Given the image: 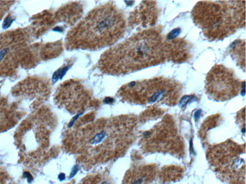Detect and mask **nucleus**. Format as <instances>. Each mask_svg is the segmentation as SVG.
<instances>
[{
  "instance_id": "1",
  "label": "nucleus",
  "mask_w": 246,
  "mask_h": 184,
  "mask_svg": "<svg viewBox=\"0 0 246 184\" xmlns=\"http://www.w3.org/2000/svg\"><path fill=\"white\" fill-rule=\"evenodd\" d=\"M126 27L123 12L109 2L92 10L71 29L66 47L96 50L111 46L123 38Z\"/></svg>"
},
{
  "instance_id": "2",
  "label": "nucleus",
  "mask_w": 246,
  "mask_h": 184,
  "mask_svg": "<svg viewBox=\"0 0 246 184\" xmlns=\"http://www.w3.org/2000/svg\"><path fill=\"white\" fill-rule=\"evenodd\" d=\"M155 34L144 31L116 45L103 53L98 67L103 73L120 76L154 64L160 59L162 47Z\"/></svg>"
},
{
  "instance_id": "3",
  "label": "nucleus",
  "mask_w": 246,
  "mask_h": 184,
  "mask_svg": "<svg viewBox=\"0 0 246 184\" xmlns=\"http://www.w3.org/2000/svg\"><path fill=\"white\" fill-rule=\"evenodd\" d=\"M207 78V89L212 95L224 97L226 99L234 97L239 90V83L233 73L222 66L212 69Z\"/></svg>"
},
{
  "instance_id": "4",
  "label": "nucleus",
  "mask_w": 246,
  "mask_h": 184,
  "mask_svg": "<svg viewBox=\"0 0 246 184\" xmlns=\"http://www.w3.org/2000/svg\"><path fill=\"white\" fill-rule=\"evenodd\" d=\"M20 118V116L17 113L0 108V133L13 127Z\"/></svg>"
},
{
  "instance_id": "5",
  "label": "nucleus",
  "mask_w": 246,
  "mask_h": 184,
  "mask_svg": "<svg viewBox=\"0 0 246 184\" xmlns=\"http://www.w3.org/2000/svg\"><path fill=\"white\" fill-rule=\"evenodd\" d=\"M106 136V133L105 132H101L98 134L96 135L91 140V144H96L101 142L104 138Z\"/></svg>"
},
{
  "instance_id": "6",
  "label": "nucleus",
  "mask_w": 246,
  "mask_h": 184,
  "mask_svg": "<svg viewBox=\"0 0 246 184\" xmlns=\"http://www.w3.org/2000/svg\"><path fill=\"white\" fill-rule=\"evenodd\" d=\"M8 179V174L0 165V184H5Z\"/></svg>"
},
{
  "instance_id": "7",
  "label": "nucleus",
  "mask_w": 246,
  "mask_h": 184,
  "mask_svg": "<svg viewBox=\"0 0 246 184\" xmlns=\"http://www.w3.org/2000/svg\"><path fill=\"white\" fill-rule=\"evenodd\" d=\"M181 33V29L179 28H176L173 29L169 33L167 38L169 40H172L176 38Z\"/></svg>"
},
{
  "instance_id": "8",
  "label": "nucleus",
  "mask_w": 246,
  "mask_h": 184,
  "mask_svg": "<svg viewBox=\"0 0 246 184\" xmlns=\"http://www.w3.org/2000/svg\"><path fill=\"white\" fill-rule=\"evenodd\" d=\"M193 97L190 96V95H185L182 97L181 99L180 102V105L181 106V107H184L187 104H188V103L189 102V101H191L193 99Z\"/></svg>"
},
{
  "instance_id": "9",
  "label": "nucleus",
  "mask_w": 246,
  "mask_h": 184,
  "mask_svg": "<svg viewBox=\"0 0 246 184\" xmlns=\"http://www.w3.org/2000/svg\"><path fill=\"white\" fill-rule=\"evenodd\" d=\"M14 20V19H12V18L10 16H7L3 21V29H7L8 28H9L12 25Z\"/></svg>"
},
{
  "instance_id": "10",
  "label": "nucleus",
  "mask_w": 246,
  "mask_h": 184,
  "mask_svg": "<svg viewBox=\"0 0 246 184\" xmlns=\"http://www.w3.org/2000/svg\"><path fill=\"white\" fill-rule=\"evenodd\" d=\"M83 112H82L81 113H80L79 114H78L74 116V117L73 118H72V120L69 123V124L68 125V127L69 128L72 127V126H73L74 124V123L75 122V121H76V120H78V118H79L81 115H82L83 114Z\"/></svg>"
},
{
  "instance_id": "11",
  "label": "nucleus",
  "mask_w": 246,
  "mask_h": 184,
  "mask_svg": "<svg viewBox=\"0 0 246 184\" xmlns=\"http://www.w3.org/2000/svg\"><path fill=\"white\" fill-rule=\"evenodd\" d=\"M79 170V167L78 165H75L73 167L72 169V171L71 172L70 176H69V178H73L75 177V175H76V173H78V171Z\"/></svg>"
},
{
  "instance_id": "12",
  "label": "nucleus",
  "mask_w": 246,
  "mask_h": 184,
  "mask_svg": "<svg viewBox=\"0 0 246 184\" xmlns=\"http://www.w3.org/2000/svg\"><path fill=\"white\" fill-rule=\"evenodd\" d=\"M201 110L199 109L195 112V115H194V118L196 120H198L199 118V117L201 116Z\"/></svg>"
},
{
  "instance_id": "13",
  "label": "nucleus",
  "mask_w": 246,
  "mask_h": 184,
  "mask_svg": "<svg viewBox=\"0 0 246 184\" xmlns=\"http://www.w3.org/2000/svg\"><path fill=\"white\" fill-rule=\"evenodd\" d=\"M114 101V99L110 97H107L104 100V102L106 104H111Z\"/></svg>"
},
{
  "instance_id": "14",
  "label": "nucleus",
  "mask_w": 246,
  "mask_h": 184,
  "mask_svg": "<svg viewBox=\"0 0 246 184\" xmlns=\"http://www.w3.org/2000/svg\"><path fill=\"white\" fill-rule=\"evenodd\" d=\"M58 179L60 181H62L65 180L66 179V175L64 173H62L61 174H59L58 175Z\"/></svg>"
},
{
  "instance_id": "15",
  "label": "nucleus",
  "mask_w": 246,
  "mask_h": 184,
  "mask_svg": "<svg viewBox=\"0 0 246 184\" xmlns=\"http://www.w3.org/2000/svg\"><path fill=\"white\" fill-rule=\"evenodd\" d=\"M143 178H139V179H138L133 182L131 184H141L143 182Z\"/></svg>"
},
{
  "instance_id": "16",
  "label": "nucleus",
  "mask_w": 246,
  "mask_h": 184,
  "mask_svg": "<svg viewBox=\"0 0 246 184\" xmlns=\"http://www.w3.org/2000/svg\"><path fill=\"white\" fill-rule=\"evenodd\" d=\"M242 132H244V133H245V128L244 129H242Z\"/></svg>"
},
{
  "instance_id": "17",
  "label": "nucleus",
  "mask_w": 246,
  "mask_h": 184,
  "mask_svg": "<svg viewBox=\"0 0 246 184\" xmlns=\"http://www.w3.org/2000/svg\"><path fill=\"white\" fill-rule=\"evenodd\" d=\"M101 184H106V182H103Z\"/></svg>"
}]
</instances>
